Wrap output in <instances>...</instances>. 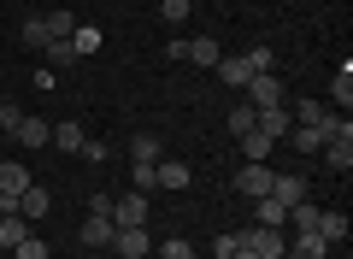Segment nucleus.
<instances>
[{"mask_svg":"<svg viewBox=\"0 0 353 259\" xmlns=\"http://www.w3.org/2000/svg\"><path fill=\"white\" fill-rule=\"evenodd\" d=\"M241 247L259 253V259H283V253H289V236L271 230V224H253V230H241Z\"/></svg>","mask_w":353,"mask_h":259,"instance_id":"1","label":"nucleus"},{"mask_svg":"<svg viewBox=\"0 0 353 259\" xmlns=\"http://www.w3.org/2000/svg\"><path fill=\"white\" fill-rule=\"evenodd\" d=\"M248 106H253V112H259V106H289L277 71H253V77H248Z\"/></svg>","mask_w":353,"mask_h":259,"instance_id":"2","label":"nucleus"},{"mask_svg":"<svg viewBox=\"0 0 353 259\" xmlns=\"http://www.w3.org/2000/svg\"><path fill=\"white\" fill-rule=\"evenodd\" d=\"M271 183H277V171H271V165H265V160H248V165H241V177H236V189H241V195H248V200L271 195Z\"/></svg>","mask_w":353,"mask_h":259,"instance_id":"3","label":"nucleus"},{"mask_svg":"<svg viewBox=\"0 0 353 259\" xmlns=\"http://www.w3.org/2000/svg\"><path fill=\"white\" fill-rule=\"evenodd\" d=\"M112 224H118V230H148V195L130 189L124 200H112Z\"/></svg>","mask_w":353,"mask_h":259,"instance_id":"4","label":"nucleus"},{"mask_svg":"<svg viewBox=\"0 0 353 259\" xmlns=\"http://www.w3.org/2000/svg\"><path fill=\"white\" fill-rule=\"evenodd\" d=\"M253 130L271 136V142H283V136L294 130V112H289V106H259V112H253Z\"/></svg>","mask_w":353,"mask_h":259,"instance_id":"5","label":"nucleus"},{"mask_svg":"<svg viewBox=\"0 0 353 259\" xmlns=\"http://www.w3.org/2000/svg\"><path fill=\"white\" fill-rule=\"evenodd\" d=\"M318 153H324V165H330L336 177H347V171H353V130H347V136H330Z\"/></svg>","mask_w":353,"mask_h":259,"instance_id":"6","label":"nucleus"},{"mask_svg":"<svg viewBox=\"0 0 353 259\" xmlns=\"http://www.w3.org/2000/svg\"><path fill=\"white\" fill-rule=\"evenodd\" d=\"M48 212H53V195H48V189H41V183H30L24 195H18V218L41 224V218H48Z\"/></svg>","mask_w":353,"mask_h":259,"instance_id":"7","label":"nucleus"},{"mask_svg":"<svg viewBox=\"0 0 353 259\" xmlns=\"http://www.w3.org/2000/svg\"><path fill=\"white\" fill-rule=\"evenodd\" d=\"M289 259H330V242L318 230H294L289 236Z\"/></svg>","mask_w":353,"mask_h":259,"instance_id":"8","label":"nucleus"},{"mask_svg":"<svg viewBox=\"0 0 353 259\" xmlns=\"http://www.w3.org/2000/svg\"><path fill=\"white\" fill-rule=\"evenodd\" d=\"M148 247H153L148 230H112V253H118V259H141Z\"/></svg>","mask_w":353,"mask_h":259,"instance_id":"9","label":"nucleus"},{"mask_svg":"<svg viewBox=\"0 0 353 259\" xmlns=\"http://www.w3.org/2000/svg\"><path fill=\"white\" fill-rule=\"evenodd\" d=\"M48 136H53V124H48V118H30V112H24V124L12 130L18 148H48Z\"/></svg>","mask_w":353,"mask_h":259,"instance_id":"10","label":"nucleus"},{"mask_svg":"<svg viewBox=\"0 0 353 259\" xmlns=\"http://www.w3.org/2000/svg\"><path fill=\"white\" fill-rule=\"evenodd\" d=\"M83 142H88V130H83V124H53L48 148H59V153H83Z\"/></svg>","mask_w":353,"mask_h":259,"instance_id":"11","label":"nucleus"},{"mask_svg":"<svg viewBox=\"0 0 353 259\" xmlns=\"http://www.w3.org/2000/svg\"><path fill=\"white\" fill-rule=\"evenodd\" d=\"M253 224H271V230H283V224H289V207H283L277 195H259V200H253Z\"/></svg>","mask_w":353,"mask_h":259,"instance_id":"12","label":"nucleus"},{"mask_svg":"<svg viewBox=\"0 0 353 259\" xmlns=\"http://www.w3.org/2000/svg\"><path fill=\"white\" fill-rule=\"evenodd\" d=\"M153 189H189V165L183 160H159L153 165Z\"/></svg>","mask_w":353,"mask_h":259,"instance_id":"13","label":"nucleus"},{"mask_svg":"<svg viewBox=\"0 0 353 259\" xmlns=\"http://www.w3.org/2000/svg\"><path fill=\"white\" fill-rule=\"evenodd\" d=\"M112 230H118L112 218H94V212H88V224L77 236H83V247H101V253H106V247H112Z\"/></svg>","mask_w":353,"mask_h":259,"instance_id":"14","label":"nucleus"},{"mask_svg":"<svg viewBox=\"0 0 353 259\" xmlns=\"http://www.w3.org/2000/svg\"><path fill=\"white\" fill-rule=\"evenodd\" d=\"M101 41H106V30H101V24H77V30H71V48H77V59L101 53Z\"/></svg>","mask_w":353,"mask_h":259,"instance_id":"15","label":"nucleus"},{"mask_svg":"<svg viewBox=\"0 0 353 259\" xmlns=\"http://www.w3.org/2000/svg\"><path fill=\"white\" fill-rule=\"evenodd\" d=\"M212 71H218V77H224V83H230V88H248V77H253V71H248V59H241V53H224V59H218V65H212Z\"/></svg>","mask_w":353,"mask_h":259,"instance_id":"16","label":"nucleus"},{"mask_svg":"<svg viewBox=\"0 0 353 259\" xmlns=\"http://www.w3.org/2000/svg\"><path fill=\"white\" fill-rule=\"evenodd\" d=\"M30 236V218H18V212H6V218H0V253H12L18 242H24Z\"/></svg>","mask_w":353,"mask_h":259,"instance_id":"17","label":"nucleus"},{"mask_svg":"<svg viewBox=\"0 0 353 259\" xmlns=\"http://www.w3.org/2000/svg\"><path fill=\"white\" fill-rule=\"evenodd\" d=\"M189 59H194V65H201V71H212V65H218V59H224V48H218V41H212V36H194V41H189Z\"/></svg>","mask_w":353,"mask_h":259,"instance_id":"18","label":"nucleus"},{"mask_svg":"<svg viewBox=\"0 0 353 259\" xmlns=\"http://www.w3.org/2000/svg\"><path fill=\"white\" fill-rule=\"evenodd\" d=\"M271 195H277L283 207H294V200H306V177H294V171H283L277 183H271Z\"/></svg>","mask_w":353,"mask_h":259,"instance_id":"19","label":"nucleus"},{"mask_svg":"<svg viewBox=\"0 0 353 259\" xmlns=\"http://www.w3.org/2000/svg\"><path fill=\"white\" fill-rule=\"evenodd\" d=\"M318 236H324L330 247L347 242V212H318Z\"/></svg>","mask_w":353,"mask_h":259,"instance_id":"20","label":"nucleus"},{"mask_svg":"<svg viewBox=\"0 0 353 259\" xmlns=\"http://www.w3.org/2000/svg\"><path fill=\"white\" fill-rule=\"evenodd\" d=\"M289 142H294V153H318L324 148V130H318V124H294Z\"/></svg>","mask_w":353,"mask_h":259,"instance_id":"21","label":"nucleus"},{"mask_svg":"<svg viewBox=\"0 0 353 259\" xmlns=\"http://www.w3.org/2000/svg\"><path fill=\"white\" fill-rule=\"evenodd\" d=\"M0 189H6V195H24V189H30V171H24V165H18V160H6V165H0Z\"/></svg>","mask_w":353,"mask_h":259,"instance_id":"22","label":"nucleus"},{"mask_svg":"<svg viewBox=\"0 0 353 259\" xmlns=\"http://www.w3.org/2000/svg\"><path fill=\"white\" fill-rule=\"evenodd\" d=\"M130 160H141V165H159V136L136 130V136H130Z\"/></svg>","mask_w":353,"mask_h":259,"instance_id":"23","label":"nucleus"},{"mask_svg":"<svg viewBox=\"0 0 353 259\" xmlns=\"http://www.w3.org/2000/svg\"><path fill=\"white\" fill-rule=\"evenodd\" d=\"M330 100H336L341 112L353 106V65H347V59H341V71H336V83H330Z\"/></svg>","mask_w":353,"mask_h":259,"instance_id":"24","label":"nucleus"},{"mask_svg":"<svg viewBox=\"0 0 353 259\" xmlns=\"http://www.w3.org/2000/svg\"><path fill=\"white\" fill-rule=\"evenodd\" d=\"M18 41H24V48H36V53H48V24H41V18H24V30H18Z\"/></svg>","mask_w":353,"mask_h":259,"instance_id":"25","label":"nucleus"},{"mask_svg":"<svg viewBox=\"0 0 353 259\" xmlns=\"http://www.w3.org/2000/svg\"><path fill=\"white\" fill-rule=\"evenodd\" d=\"M41 24H48V36H53V41H71V30L83 24V18H71V12H48Z\"/></svg>","mask_w":353,"mask_h":259,"instance_id":"26","label":"nucleus"},{"mask_svg":"<svg viewBox=\"0 0 353 259\" xmlns=\"http://www.w3.org/2000/svg\"><path fill=\"white\" fill-rule=\"evenodd\" d=\"M318 212H324V207H312V200H294V207H289V224H294V230H318Z\"/></svg>","mask_w":353,"mask_h":259,"instance_id":"27","label":"nucleus"},{"mask_svg":"<svg viewBox=\"0 0 353 259\" xmlns=\"http://www.w3.org/2000/svg\"><path fill=\"white\" fill-rule=\"evenodd\" d=\"M271 148H277V142L259 136V130H248V136H241V153H248V160H271Z\"/></svg>","mask_w":353,"mask_h":259,"instance_id":"28","label":"nucleus"},{"mask_svg":"<svg viewBox=\"0 0 353 259\" xmlns=\"http://www.w3.org/2000/svg\"><path fill=\"white\" fill-rule=\"evenodd\" d=\"M12 259H53V253H48V242H41V236H36V230H30V236H24V242H18V247H12Z\"/></svg>","mask_w":353,"mask_h":259,"instance_id":"29","label":"nucleus"},{"mask_svg":"<svg viewBox=\"0 0 353 259\" xmlns=\"http://www.w3.org/2000/svg\"><path fill=\"white\" fill-rule=\"evenodd\" d=\"M130 189H136V195H153V165L130 160Z\"/></svg>","mask_w":353,"mask_h":259,"instance_id":"30","label":"nucleus"},{"mask_svg":"<svg viewBox=\"0 0 353 259\" xmlns=\"http://www.w3.org/2000/svg\"><path fill=\"white\" fill-rule=\"evenodd\" d=\"M189 12H194V0H159V18H165V24H183Z\"/></svg>","mask_w":353,"mask_h":259,"instance_id":"31","label":"nucleus"},{"mask_svg":"<svg viewBox=\"0 0 353 259\" xmlns=\"http://www.w3.org/2000/svg\"><path fill=\"white\" fill-rule=\"evenodd\" d=\"M241 59H248V71H271V65H277V53H271V48L259 41V48H248Z\"/></svg>","mask_w":353,"mask_h":259,"instance_id":"32","label":"nucleus"},{"mask_svg":"<svg viewBox=\"0 0 353 259\" xmlns=\"http://www.w3.org/2000/svg\"><path fill=\"white\" fill-rule=\"evenodd\" d=\"M48 65H59V71L77 65V48H71V41H48Z\"/></svg>","mask_w":353,"mask_h":259,"instance_id":"33","label":"nucleus"},{"mask_svg":"<svg viewBox=\"0 0 353 259\" xmlns=\"http://www.w3.org/2000/svg\"><path fill=\"white\" fill-rule=\"evenodd\" d=\"M159 259H201V253H194V247H189V242H183V236H171V242H165V247H159Z\"/></svg>","mask_w":353,"mask_h":259,"instance_id":"34","label":"nucleus"},{"mask_svg":"<svg viewBox=\"0 0 353 259\" xmlns=\"http://www.w3.org/2000/svg\"><path fill=\"white\" fill-rule=\"evenodd\" d=\"M230 130H236V136H248V130H253V106H248V100L230 112Z\"/></svg>","mask_w":353,"mask_h":259,"instance_id":"35","label":"nucleus"},{"mask_svg":"<svg viewBox=\"0 0 353 259\" xmlns=\"http://www.w3.org/2000/svg\"><path fill=\"white\" fill-rule=\"evenodd\" d=\"M236 247H241V230H230V236H218V242H212V259H230V253H236Z\"/></svg>","mask_w":353,"mask_h":259,"instance_id":"36","label":"nucleus"},{"mask_svg":"<svg viewBox=\"0 0 353 259\" xmlns=\"http://www.w3.org/2000/svg\"><path fill=\"white\" fill-rule=\"evenodd\" d=\"M18 124H24V106H12V100H6V106H0V130H6V136H12Z\"/></svg>","mask_w":353,"mask_h":259,"instance_id":"37","label":"nucleus"},{"mask_svg":"<svg viewBox=\"0 0 353 259\" xmlns=\"http://www.w3.org/2000/svg\"><path fill=\"white\" fill-rule=\"evenodd\" d=\"M88 212H94V218H112V195H106V189H94V195H88Z\"/></svg>","mask_w":353,"mask_h":259,"instance_id":"38","label":"nucleus"},{"mask_svg":"<svg viewBox=\"0 0 353 259\" xmlns=\"http://www.w3.org/2000/svg\"><path fill=\"white\" fill-rule=\"evenodd\" d=\"M83 160H88V165H106V142L88 136V142H83Z\"/></svg>","mask_w":353,"mask_h":259,"instance_id":"39","label":"nucleus"},{"mask_svg":"<svg viewBox=\"0 0 353 259\" xmlns=\"http://www.w3.org/2000/svg\"><path fill=\"white\" fill-rule=\"evenodd\" d=\"M6 212H18V200L6 195V189H0V218H6Z\"/></svg>","mask_w":353,"mask_h":259,"instance_id":"40","label":"nucleus"},{"mask_svg":"<svg viewBox=\"0 0 353 259\" xmlns=\"http://www.w3.org/2000/svg\"><path fill=\"white\" fill-rule=\"evenodd\" d=\"M230 259H259V253H248V247H236V253H230Z\"/></svg>","mask_w":353,"mask_h":259,"instance_id":"41","label":"nucleus"},{"mask_svg":"<svg viewBox=\"0 0 353 259\" xmlns=\"http://www.w3.org/2000/svg\"><path fill=\"white\" fill-rule=\"evenodd\" d=\"M330 259H336V253H330Z\"/></svg>","mask_w":353,"mask_h":259,"instance_id":"42","label":"nucleus"},{"mask_svg":"<svg viewBox=\"0 0 353 259\" xmlns=\"http://www.w3.org/2000/svg\"><path fill=\"white\" fill-rule=\"evenodd\" d=\"M101 259H106V253H101Z\"/></svg>","mask_w":353,"mask_h":259,"instance_id":"43","label":"nucleus"}]
</instances>
